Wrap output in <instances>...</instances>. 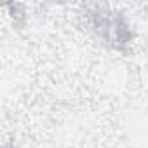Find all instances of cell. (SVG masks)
<instances>
[{
	"instance_id": "6da1fadb",
	"label": "cell",
	"mask_w": 148,
	"mask_h": 148,
	"mask_svg": "<svg viewBox=\"0 0 148 148\" xmlns=\"http://www.w3.org/2000/svg\"><path fill=\"white\" fill-rule=\"evenodd\" d=\"M96 28L101 32L106 42L113 47H124L129 44L131 35L125 21L119 14H98L96 16Z\"/></svg>"
}]
</instances>
